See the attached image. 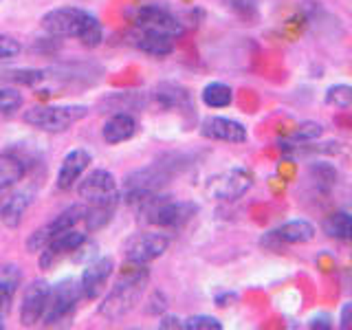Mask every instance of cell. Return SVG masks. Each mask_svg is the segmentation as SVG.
Returning <instances> with one entry per match:
<instances>
[{
	"label": "cell",
	"instance_id": "7402d4cb",
	"mask_svg": "<svg viewBox=\"0 0 352 330\" xmlns=\"http://www.w3.org/2000/svg\"><path fill=\"white\" fill-rule=\"evenodd\" d=\"M324 231L328 238L339 242H352V209H337L324 220Z\"/></svg>",
	"mask_w": 352,
	"mask_h": 330
},
{
	"label": "cell",
	"instance_id": "484cf974",
	"mask_svg": "<svg viewBox=\"0 0 352 330\" xmlns=\"http://www.w3.org/2000/svg\"><path fill=\"white\" fill-rule=\"evenodd\" d=\"M117 209V203H102V205H91L84 214V223L88 231H97L106 227L110 220H113V214Z\"/></svg>",
	"mask_w": 352,
	"mask_h": 330
},
{
	"label": "cell",
	"instance_id": "6da1fadb",
	"mask_svg": "<svg viewBox=\"0 0 352 330\" xmlns=\"http://www.w3.org/2000/svg\"><path fill=\"white\" fill-rule=\"evenodd\" d=\"M42 29L53 38H77L84 47L95 49L104 40V29L91 11L80 7H58L42 18Z\"/></svg>",
	"mask_w": 352,
	"mask_h": 330
},
{
	"label": "cell",
	"instance_id": "2e32d148",
	"mask_svg": "<svg viewBox=\"0 0 352 330\" xmlns=\"http://www.w3.org/2000/svg\"><path fill=\"white\" fill-rule=\"evenodd\" d=\"M91 161H93L91 152H86L82 148H75L66 154L60 165L58 181H55L58 190L66 192V190H71V187H75V183L82 179V174L86 172L88 165H91Z\"/></svg>",
	"mask_w": 352,
	"mask_h": 330
},
{
	"label": "cell",
	"instance_id": "5b68a950",
	"mask_svg": "<svg viewBox=\"0 0 352 330\" xmlns=\"http://www.w3.org/2000/svg\"><path fill=\"white\" fill-rule=\"evenodd\" d=\"M168 179H170V172L159 163H152L148 168H141V170H135L132 174H128L126 183H124V196H126L128 205H132V207L141 205L152 194L161 192V187L168 183Z\"/></svg>",
	"mask_w": 352,
	"mask_h": 330
},
{
	"label": "cell",
	"instance_id": "f1b7e54d",
	"mask_svg": "<svg viewBox=\"0 0 352 330\" xmlns=\"http://www.w3.org/2000/svg\"><path fill=\"white\" fill-rule=\"evenodd\" d=\"M185 330H223V322L212 315H192L183 319Z\"/></svg>",
	"mask_w": 352,
	"mask_h": 330
},
{
	"label": "cell",
	"instance_id": "ba28073f",
	"mask_svg": "<svg viewBox=\"0 0 352 330\" xmlns=\"http://www.w3.org/2000/svg\"><path fill=\"white\" fill-rule=\"evenodd\" d=\"M135 25L137 29L163 33V36H170L174 40L181 38L185 31L183 22L176 18L170 9H165L161 5H143L141 9H137Z\"/></svg>",
	"mask_w": 352,
	"mask_h": 330
},
{
	"label": "cell",
	"instance_id": "f546056e",
	"mask_svg": "<svg viewBox=\"0 0 352 330\" xmlns=\"http://www.w3.org/2000/svg\"><path fill=\"white\" fill-rule=\"evenodd\" d=\"M322 135H324L322 124H317V121H306V124H302V126H297V128H295V132L291 135V141H297V143H311V141H317Z\"/></svg>",
	"mask_w": 352,
	"mask_h": 330
},
{
	"label": "cell",
	"instance_id": "4316f807",
	"mask_svg": "<svg viewBox=\"0 0 352 330\" xmlns=\"http://www.w3.org/2000/svg\"><path fill=\"white\" fill-rule=\"evenodd\" d=\"M326 104L341 108V110H350L352 108V86H348V84L330 86L326 91Z\"/></svg>",
	"mask_w": 352,
	"mask_h": 330
},
{
	"label": "cell",
	"instance_id": "e0dca14e",
	"mask_svg": "<svg viewBox=\"0 0 352 330\" xmlns=\"http://www.w3.org/2000/svg\"><path fill=\"white\" fill-rule=\"evenodd\" d=\"M271 236L275 240L284 242V245H306V242H311L315 238V225L311 220H289V223H284L280 227H275L271 231Z\"/></svg>",
	"mask_w": 352,
	"mask_h": 330
},
{
	"label": "cell",
	"instance_id": "836d02e7",
	"mask_svg": "<svg viewBox=\"0 0 352 330\" xmlns=\"http://www.w3.org/2000/svg\"><path fill=\"white\" fill-rule=\"evenodd\" d=\"M308 328L311 330H330L333 328V319H330L328 313H317L308 319Z\"/></svg>",
	"mask_w": 352,
	"mask_h": 330
},
{
	"label": "cell",
	"instance_id": "8992f818",
	"mask_svg": "<svg viewBox=\"0 0 352 330\" xmlns=\"http://www.w3.org/2000/svg\"><path fill=\"white\" fill-rule=\"evenodd\" d=\"M82 295V286L80 282H75L71 278L60 280L55 286H51V295H49V304H47V313H44L42 322L47 326H58L66 322L77 308Z\"/></svg>",
	"mask_w": 352,
	"mask_h": 330
},
{
	"label": "cell",
	"instance_id": "d6a6232c",
	"mask_svg": "<svg viewBox=\"0 0 352 330\" xmlns=\"http://www.w3.org/2000/svg\"><path fill=\"white\" fill-rule=\"evenodd\" d=\"M22 51L20 42L11 36H0V60H11Z\"/></svg>",
	"mask_w": 352,
	"mask_h": 330
},
{
	"label": "cell",
	"instance_id": "ffe728a7",
	"mask_svg": "<svg viewBox=\"0 0 352 330\" xmlns=\"http://www.w3.org/2000/svg\"><path fill=\"white\" fill-rule=\"evenodd\" d=\"M22 282V273L18 269V264H0V315H5L14 297L18 293V286Z\"/></svg>",
	"mask_w": 352,
	"mask_h": 330
},
{
	"label": "cell",
	"instance_id": "cb8c5ba5",
	"mask_svg": "<svg viewBox=\"0 0 352 330\" xmlns=\"http://www.w3.org/2000/svg\"><path fill=\"white\" fill-rule=\"evenodd\" d=\"M154 99L163 106V108H183L190 106V93L187 88L174 84V82H163L157 86L154 91Z\"/></svg>",
	"mask_w": 352,
	"mask_h": 330
},
{
	"label": "cell",
	"instance_id": "1f68e13d",
	"mask_svg": "<svg viewBox=\"0 0 352 330\" xmlns=\"http://www.w3.org/2000/svg\"><path fill=\"white\" fill-rule=\"evenodd\" d=\"M227 5L242 18H253L258 14V0H227Z\"/></svg>",
	"mask_w": 352,
	"mask_h": 330
},
{
	"label": "cell",
	"instance_id": "5bb4252c",
	"mask_svg": "<svg viewBox=\"0 0 352 330\" xmlns=\"http://www.w3.org/2000/svg\"><path fill=\"white\" fill-rule=\"evenodd\" d=\"M201 135L212 141L223 143H245L247 141V128L236 119L229 117H207L201 124Z\"/></svg>",
	"mask_w": 352,
	"mask_h": 330
},
{
	"label": "cell",
	"instance_id": "277c9868",
	"mask_svg": "<svg viewBox=\"0 0 352 330\" xmlns=\"http://www.w3.org/2000/svg\"><path fill=\"white\" fill-rule=\"evenodd\" d=\"M86 115V106H33L22 115V119H25V124L42 132H62L69 130L77 121H82Z\"/></svg>",
	"mask_w": 352,
	"mask_h": 330
},
{
	"label": "cell",
	"instance_id": "9c48e42d",
	"mask_svg": "<svg viewBox=\"0 0 352 330\" xmlns=\"http://www.w3.org/2000/svg\"><path fill=\"white\" fill-rule=\"evenodd\" d=\"M84 214H86V209L82 207V205H71V207H66L64 212L60 214V216H55L49 225H44L42 229H38V231H33V234L29 236V240H27V249L31 251V253H40V251H44L47 249V245L49 242L58 236V234H62V231H66V229H73L80 220H84Z\"/></svg>",
	"mask_w": 352,
	"mask_h": 330
},
{
	"label": "cell",
	"instance_id": "7a4b0ae2",
	"mask_svg": "<svg viewBox=\"0 0 352 330\" xmlns=\"http://www.w3.org/2000/svg\"><path fill=\"white\" fill-rule=\"evenodd\" d=\"M148 280H150L148 264L128 262L126 269L121 271L119 280L115 282L113 291L106 295L104 304L99 306V315L106 317L108 322H117V319L126 317L141 300Z\"/></svg>",
	"mask_w": 352,
	"mask_h": 330
},
{
	"label": "cell",
	"instance_id": "d4e9b609",
	"mask_svg": "<svg viewBox=\"0 0 352 330\" xmlns=\"http://www.w3.org/2000/svg\"><path fill=\"white\" fill-rule=\"evenodd\" d=\"M201 97H203V104L209 108H227L234 102V91H231V86L225 82H209L203 88Z\"/></svg>",
	"mask_w": 352,
	"mask_h": 330
},
{
	"label": "cell",
	"instance_id": "4fadbf2b",
	"mask_svg": "<svg viewBox=\"0 0 352 330\" xmlns=\"http://www.w3.org/2000/svg\"><path fill=\"white\" fill-rule=\"evenodd\" d=\"M84 242H86V234L77 231L75 227L62 231V234H58L49 242L47 249L40 251V267L51 269L53 264L62 260L64 256H71V253L80 251L84 247Z\"/></svg>",
	"mask_w": 352,
	"mask_h": 330
},
{
	"label": "cell",
	"instance_id": "d590c367",
	"mask_svg": "<svg viewBox=\"0 0 352 330\" xmlns=\"http://www.w3.org/2000/svg\"><path fill=\"white\" fill-rule=\"evenodd\" d=\"M339 326L344 330H352V302H348L339 313Z\"/></svg>",
	"mask_w": 352,
	"mask_h": 330
},
{
	"label": "cell",
	"instance_id": "8fae6325",
	"mask_svg": "<svg viewBox=\"0 0 352 330\" xmlns=\"http://www.w3.org/2000/svg\"><path fill=\"white\" fill-rule=\"evenodd\" d=\"M170 247V238L157 231H143L126 242V260L135 264H150L161 258Z\"/></svg>",
	"mask_w": 352,
	"mask_h": 330
},
{
	"label": "cell",
	"instance_id": "d6986e66",
	"mask_svg": "<svg viewBox=\"0 0 352 330\" xmlns=\"http://www.w3.org/2000/svg\"><path fill=\"white\" fill-rule=\"evenodd\" d=\"M29 205H31L29 192H14V194L5 196L3 201H0V223L11 229L18 227Z\"/></svg>",
	"mask_w": 352,
	"mask_h": 330
},
{
	"label": "cell",
	"instance_id": "44dd1931",
	"mask_svg": "<svg viewBox=\"0 0 352 330\" xmlns=\"http://www.w3.org/2000/svg\"><path fill=\"white\" fill-rule=\"evenodd\" d=\"M135 44L139 51L152 55V58H165V55H170L174 51V38L154 31H143V29H137Z\"/></svg>",
	"mask_w": 352,
	"mask_h": 330
},
{
	"label": "cell",
	"instance_id": "3957f363",
	"mask_svg": "<svg viewBox=\"0 0 352 330\" xmlns=\"http://www.w3.org/2000/svg\"><path fill=\"white\" fill-rule=\"evenodd\" d=\"M137 212L143 216L148 225L152 227H163V229H172V227H181L185 225L196 214V205L187 203V201H174L172 196H161L159 192L146 198L141 205L135 207Z\"/></svg>",
	"mask_w": 352,
	"mask_h": 330
},
{
	"label": "cell",
	"instance_id": "e575fe53",
	"mask_svg": "<svg viewBox=\"0 0 352 330\" xmlns=\"http://www.w3.org/2000/svg\"><path fill=\"white\" fill-rule=\"evenodd\" d=\"M9 77L16 82H22V84H33L42 80V73L40 71H9Z\"/></svg>",
	"mask_w": 352,
	"mask_h": 330
},
{
	"label": "cell",
	"instance_id": "ac0fdd59",
	"mask_svg": "<svg viewBox=\"0 0 352 330\" xmlns=\"http://www.w3.org/2000/svg\"><path fill=\"white\" fill-rule=\"evenodd\" d=\"M137 132V119L128 115V113H115L110 117L104 128H102V137L110 146H117V143H124L128 139L135 137Z\"/></svg>",
	"mask_w": 352,
	"mask_h": 330
},
{
	"label": "cell",
	"instance_id": "603a6c76",
	"mask_svg": "<svg viewBox=\"0 0 352 330\" xmlns=\"http://www.w3.org/2000/svg\"><path fill=\"white\" fill-rule=\"evenodd\" d=\"M25 176V163L14 152H0V194L14 187Z\"/></svg>",
	"mask_w": 352,
	"mask_h": 330
},
{
	"label": "cell",
	"instance_id": "7c38bea8",
	"mask_svg": "<svg viewBox=\"0 0 352 330\" xmlns=\"http://www.w3.org/2000/svg\"><path fill=\"white\" fill-rule=\"evenodd\" d=\"M51 295V284L47 280H33L25 286L20 304V324L22 326H36L44 319Z\"/></svg>",
	"mask_w": 352,
	"mask_h": 330
},
{
	"label": "cell",
	"instance_id": "74e56055",
	"mask_svg": "<svg viewBox=\"0 0 352 330\" xmlns=\"http://www.w3.org/2000/svg\"><path fill=\"white\" fill-rule=\"evenodd\" d=\"M5 328V322H3V315H0V330H3Z\"/></svg>",
	"mask_w": 352,
	"mask_h": 330
},
{
	"label": "cell",
	"instance_id": "30bf717a",
	"mask_svg": "<svg viewBox=\"0 0 352 330\" xmlns=\"http://www.w3.org/2000/svg\"><path fill=\"white\" fill-rule=\"evenodd\" d=\"M77 194L88 205H102V203H119V187L115 176L108 170H95L77 185Z\"/></svg>",
	"mask_w": 352,
	"mask_h": 330
},
{
	"label": "cell",
	"instance_id": "4dcf8cb0",
	"mask_svg": "<svg viewBox=\"0 0 352 330\" xmlns=\"http://www.w3.org/2000/svg\"><path fill=\"white\" fill-rule=\"evenodd\" d=\"M22 106V95L16 88H3L0 91V115H14Z\"/></svg>",
	"mask_w": 352,
	"mask_h": 330
},
{
	"label": "cell",
	"instance_id": "9a60e30c",
	"mask_svg": "<svg viewBox=\"0 0 352 330\" xmlns=\"http://www.w3.org/2000/svg\"><path fill=\"white\" fill-rule=\"evenodd\" d=\"M113 271H115V262L108 256L88 264L82 273V280H80L82 295L86 297V300H95V297H99V293L104 291V286L110 280Z\"/></svg>",
	"mask_w": 352,
	"mask_h": 330
},
{
	"label": "cell",
	"instance_id": "52a82bcc",
	"mask_svg": "<svg viewBox=\"0 0 352 330\" xmlns=\"http://www.w3.org/2000/svg\"><path fill=\"white\" fill-rule=\"evenodd\" d=\"M253 185V176L247 168H231L225 170L207 181L205 192L214 201H236L245 196Z\"/></svg>",
	"mask_w": 352,
	"mask_h": 330
},
{
	"label": "cell",
	"instance_id": "83f0119b",
	"mask_svg": "<svg viewBox=\"0 0 352 330\" xmlns=\"http://www.w3.org/2000/svg\"><path fill=\"white\" fill-rule=\"evenodd\" d=\"M308 176L313 179L315 185L324 187V190H328V187H333L335 181H337V172L330 163H315L308 168Z\"/></svg>",
	"mask_w": 352,
	"mask_h": 330
},
{
	"label": "cell",
	"instance_id": "8d00e7d4",
	"mask_svg": "<svg viewBox=\"0 0 352 330\" xmlns=\"http://www.w3.org/2000/svg\"><path fill=\"white\" fill-rule=\"evenodd\" d=\"M159 328H183V322L176 315H165L161 317V322H159Z\"/></svg>",
	"mask_w": 352,
	"mask_h": 330
}]
</instances>
